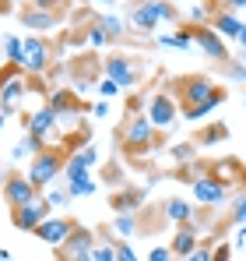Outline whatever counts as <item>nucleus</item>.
<instances>
[{
  "mask_svg": "<svg viewBox=\"0 0 246 261\" xmlns=\"http://www.w3.org/2000/svg\"><path fill=\"white\" fill-rule=\"evenodd\" d=\"M74 226H78V222H74V219H67V216H49L39 229L32 233V237H36V240H42L46 247H53V251H56V247H64V244L71 240Z\"/></svg>",
  "mask_w": 246,
  "mask_h": 261,
  "instance_id": "obj_7",
  "label": "nucleus"
},
{
  "mask_svg": "<svg viewBox=\"0 0 246 261\" xmlns=\"http://www.w3.org/2000/svg\"><path fill=\"white\" fill-rule=\"evenodd\" d=\"M91 113H95V117H109V99H99V102L91 106Z\"/></svg>",
  "mask_w": 246,
  "mask_h": 261,
  "instance_id": "obj_43",
  "label": "nucleus"
},
{
  "mask_svg": "<svg viewBox=\"0 0 246 261\" xmlns=\"http://www.w3.org/2000/svg\"><path fill=\"white\" fill-rule=\"evenodd\" d=\"M18 74H21V67H18V64H7V67H0V85H4V82H11V78H18Z\"/></svg>",
  "mask_w": 246,
  "mask_h": 261,
  "instance_id": "obj_41",
  "label": "nucleus"
},
{
  "mask_svg": "<svg viewBox=\"0 0 246 261\" xmlns=\"http://www.w3.org/2000/svg\"><path fill=\"white\" fill-rule=\"evenodd\" d=\"M95 244H99V237H95L88 226H74L71 240H67L64 247H56V261H78V258H84V254H91Z\"/></svg>",
  "mask_w": 246,
  "mask_h": 261,
  "instance_id": "obj_10",
  "label": "nucleus"
},
{
  "mask_svg": "<svg viewBox=\"0 0 246 261\" xmlns=\"http://www.w3.org/2000/svg\"><path fill=\"white\" fill-rule=\"evenodd\" d=\"M95 163H99V148H91V145H81L78 152H71V155H67V166H64V184L88 176V170H91Z\"/></svg>",
  "mask_w": 246,
  "mask_h": 261,
  "instance_id": "obj_13",
  "label": "nucleus"
},
{
  "mask_svg": "<svg viewBox=\"0 0 246 261\" xmlns=\"http://www.w3.org/2000/svg\"><path fill=\"white\" fill-rule=\"evenodd\" d=\"M0 261H11V251L7 247H0Z\"/></svg>",
  "mask_w": 246,
  "mask_h": 261,
  "instance_id": "obj_47",
  "label": "nucleus"
},
{
  "mask_svg": "<svg viewBox=\"0 0 246 261\" xmlns=\"http://www.w3.org/2000/svg\"><path fill=\"white\" fill-rule=\"evenodd\" d=\"M39 187L28 180L25 173H7L4 176V201L11 205V208H21V205H32V201H39Z\"/></svg>",
  "mask_w": 246,
  "mask_h": 261,
  "instance_id": "obj_6",
  "label": "nucleus"
},
{
  "mask_svg": "<svg viewBox=\"0 0 246 261\" xmlns=\"http://www.w3.org/2000/svg\"><path fill=\"white\" fill-rule=\"evenodd\" d=\"M120 141H123V152L137 155V152H148L159 141V130L148 120V113H141V117H130L127 120V127L120 130Z\"/></svg>",
  "mask_w": 246,
  "mask_h": 261,
  "instance_id": "obj_3",
  "label": "nucleus"
},
{
  "mask_svg": "<svg viewBox=\"0 0 246 261\" xmlns=\"http://www.w3.org/2000/svg\"><path fill=\"white\" fill-rule=\"evenodd\" d=\"M229 219H232L236 226H246V194H239V201L232 205V212H229Z\"/></svg>",
  "mask_w": 246,
  "mask_h": 261,
  "instance_id": "obj_37",
  "label": "nucleus"
},
{
  "mask_svg": "<svg viewBox=\"0 0 246 261\" xmlns=\"http://www.w3.org/2000/svg\"><path fill=\"white\" fill-rule=\"evenodd\" d=\"M49 60H53V46L46 43L42 36H25V57H21V71H25V74H32V78H39V74H46Z\"/></svg>",
  "mask_w": 246,
  "mask_h": 261,
  "instance_id": "obj_5",
  "label": "nucleus"
},
{
  "mask_svg": "<svg viewBox=\"0 0 246 261\" xmlns=\"http://www.w3.org/2000/svg\"><path fill=\"white\" fill-rule=\"evenodd\" d=\"M46 106H53L60 117H67V113H78V110H81V106H78V99H74V92H67V88H53Z\"/></svg>",
  "mask_w": 246,
  "mask_h": 261,
  "instance_id": "obj_23",
  "label": "nucleus"
},
{
  "mask_svg": "<svg viewBox=\"0 0 246 261\" xmlns=\"http://www.w3.org/2000/svg\"><path fill=\"white\" fill-rule=\"evenodd\" d=\"M67 155H71V148H42L39 155L28 159V173H25V176H28L39 191H49V187L64 176Z\"/></svg>",
  "mask_w": 246,
  "mask_h": 261,
  "instance_id": "obj_1",
  "label": "nucleus"
},
{
  "mask_svg": "<svg viewBox=\"0 0 246 261\" xmlns=\"http://www.w3.org/2000/svg\"><path fill=\"white\" fill-rule=\"evenodd\" d=\"M130 4H155V0H130Z\"/></svg>",
  "mask_w": 246,
  "mask_h": 261,
  "instance_id": "obj_50",
  "label": "nucleus"
},
{
  "mask_svg": "<svg viewBox=\"0 0 246 261\" xmlns=\"http://www.w3.org/2000/svg\"><path fill=\"white\" fill-rule=\"evenodd\" d=\"M21 124H25V130H28V134H36V138H42V141H46V138H49V130L60 124V113H56L53 106H39V110L25 113V120H21Z\"/></svg>",
  "mask_w": 246,
  "mask_h": 261,
  "instance_id": "obj_15",
  "label": "nucleus"
},
{
  "mask_svg": "<svg viewBox=\"0 0 246 261\" xmlns=\"http://www.w3.org/2000/svg\"><path fill=\"white\" fill-rule=\"evenodd\" d=\"M172 92H176V99L183 106H201V102H207L218 92V85L207 82L204 74H187V78H176L172 82Z\"/></svg>",
  "mask_w": 246,
  "mask_h": 261,
  "instance_id": "obj_4",
  "label": "nucleus"
},
{
  "mask_svg": "<svg viewBox=\"0 0 246 261\" xmlns=\"http://www.w3.org/2000/svg\"><path fill=\"white\" fill-rule=\"evenodd\" d=\"M84 43L88 46H95V49H102V46H113V36L99 25V21H91L88 29H84Z\"/></svg>",
  "mask_w": 246,
  "mask_h": 261,
  "instance_id": "obj_30",
  "label": "nucleus"
},
{
  "mask_svg": "<svg viewBox=\"0 0 246 261\" xmlns=\"http://www.w3.org/2000/svg\"><path fill=\"white\" fill-rule=\"evenodd\" d=\"M95 21H99V25H102V29H106V32L113 36V43H120L123 32H127V21H123L120 14H99Z\"/></svg>",
  "mask_w": 246,
  "mask_h": 261,
  "instance_id": "obj_29",
  "label": "nucleus"
},
{
  "mask_svg": "<svg viewBox=\"0 0 246 261\" xmlns=\"http://www.w3.org/2000/svg\"><path fill=\"white\" fill-rule=\"evenodd\" d=\"M99 95H102V99H113V95H120V85H116V82H109V78H106V82H102V85H99Z\"/></svg>",
  "mask_w": 246,
  "mask_h": 261,
  "instance_id": "obj_40",
  "label": "nucleus"
},
{
  "mask_svg": "<svg viewBox=\"0 0 246 261\" xmlns=\"http://www.w3.org/2000/svg\"><path fill=\"white\" fill-rule=\"evenodd\" d=\"M211 261H232V244H218L211 251Z\"/></svg>",
  "mask_w": 246,
  "mask_h": 261,
  "instance_id": "obj_39",
  "label": "nucleus"
},
{
  "mask_svg": "<svg viewBox=\"0 0 246 261\" xmlns=\"http://www.w3.org/2000/svg\"><path fill=\"white\" fill-rule=\"evenodd\" d=\"M176 117H179V106H176V99H172L169 92H155V95L148 99V120L155 124V130L172 127Z\"/></svg>",
  "mask_w": 246,
  "mask_h": 261,
  "instance_id": "obj_11",
  "label": "nucleus"
},
{
  "mask_svg": "<svg viewBox=\"0 0 246 261\" xmlns=\"http://www.w3.org/2000/svg\"><path fill=\"white\" fill-rule=\"evenodd\" d=\"M222 102H225V88H218V92H214L207 102H201V106H183L179 113H183V120H204L207 113H214Z\"/></svg>",
  "mask_w": 246,
  "mask_h": 261,
  "instance_id": "obj_22",
  "label": "nucleus"
},
{
  "mask_svg": "<svg viewBox=\"0 0 246 261\" xmlns=\"http://www.w3.org/2000/svg\"><path fill=\"white\" fill-rule=\"evenodd\" d=\"M25 92H28V82H25L21 74L11 78V82H4V85H0V113L11 117V113L18 110V102L25 99Z\"/></svg>",
  "mask_w": 246,
  "mask_h": 261,
  "instance_id": "obj_18",
  "label": "nucleus"
},
{
  "mask_svg": "<svg viewBox=\"0 0 246 261\" xmlns=\"http://www.w3.org/2000/svg\"><path fill=\"white\" fill-rule=\"evenodd\" d=\"M190 36H194V46H201L204 57L218 60V64H229V46H225V39H222L211 25H197V29H190Z\"/></svg>",
  "mask_w": 246,
  "mask_h": 261,
  "instance_id": "obj_12",
  "label": "nucleus"
},
{
  "mask_svg": "<svg viewBox=\"0 0 246 261\" xmlns=\"http://www.w3.org/2000/svg\"><path fill=\"white\" fill-rule=\"evenodd\" d=\"M201 247V233L187 222V226H179L176 233H172V244H169V251H172V258H187V254H194Z\"/></svg>",
  "mask_w": 246,
  "mask_h": 261,
  "instance_id": "obj_19",
  "label": "nucleus"
},
{
  "mask_svg": "<svg viewBox=\"0 0 246 261\" xmlns=\"http://www.w3.org/2000/svg\"><path fill=\"white\" fill-rule=\"evenodd\" d=\"M155 43H159V46H165V49H190V46H194V36H190V29H179V32L159 36Z\"/></svg>",
  "mask_w": 246,
  "mask_h": 261,
  "instance_id": "obj_26",
  "label": "nucleus"
},
{
  "mask_svg": "<svg viewBox=\"0 0 246 261\" xmlns=\"http://www.w3.org/2000/svg\"><path fill=\"white\" fill-rule=\"evenodd\" d=\"M109 233L120 237V240H130V237L137 233V216H116L113 226H109Z\"/></svg>",
  "mask_w": 246,
  "mask_h": 261,
  "instance_id": "obj_28",
  "label": "nucleus"
},
{
  "mask_svg": "<svg viewBox=\"0 0 246 261\" xmlns=\"http://www.w3.org/2000/svg\"><path fill=\"white\" fill-rule=\"evenodd\" d=\"M179 11L169 4V0H155V4H130L127 11V21L134 32H155L159 21H176Z\"/></svg>",
  "mask_w": 246,
  "mask_h": 261,
  "instance_id": "obj_2",
  "label": "nucleus"
},
{
  "mask_svg": "<svg viewBox=\"0 0 246 261\" xmlns=\"http://www.w3.org/2000/svg\"><path fill=\"white\" fill-rule=\"evenodd\" d=\"M60 18H64V14L46 11V7H21V11H18V21H21L25 29H32V32H49V29H56Z\"/></svg>",
  "mask_w": 246,
  "mask_h": 261,
  "instance_id": "obj_16",
  "label": "nucleus"
},
{
  "mask_svg": "<svg viewBox=\"0 0 246 261\" xmlns=\"http://www.w3.org/2000/svg\"><path fill=\"white\" fill-rule=\"evenodd\" d=\"M67 191H71V198H88V194H95V180H91V176L71 180V184H67Z\"/></svg>",
  "mask_w": 246,
  "mask_h": 261,
  "instance_id": "obj_33",
  "label": "nucleus"
},
{
  "mask_svg": "<svg viewBox=\"0 0 246 261\" xmlns=\"http://www.w3.org/2000/svg\"><path fill=\"white\" fill-rule=\"evenodd\" d=\"M91 258H95V261H116V237H113V233H109V237H102V240L95 244Z\"/></svg>",
  "mask_w": 246,
  "mask_h": 261,
  "instance_id": "obj_31",
  "label": "nucleus"
},
{
  "mask_svg": "<svg viewBox=\"0 0 246 261\" xmlns=\"http://www.w3.org/2000/svg\"><path fill=\"white\" fill-rule=\"evenodd\" d=\"M42 148H46V141L25 130V138H21V141H18L14 148H11V159H32V155H39Z\"/></svg>",
  "mask_w": 246,
  "mask_h": 261,
  "instance_id": "obj_25",
  "label": "nucleus"
},
{
  "mask_svg": "<svg viewBox=\"0 0 246 261\" xmlns=\"http://www.w3.org/2000/svg\"><path fill=\"white\" fill-rule=\"evenodd\" d=\"M183 261H211V251H204V247H197L194 254H187Z\"/></svg>",
  "mask_w": 246,
  "mask_h": 261,
  "instance_id": "obj_44",
  "label": "nucleus"
},
{
  "mask_svg": "<svg viewBox=\"0 0 246 261\" xmlns=\"http://www.w3.org/2000/svg\"><path fill=\"white\" fill-rule=\"evenodd\" d=\"M239 60H243V64H246V46H239Z\"/></svg>",
  "mask_w": 246,
  "mask_h": 261,
  "instance_id": "obj_48",
  "label": "nucleus"
},
{
  "mask_svg": "<svg viewBox=\"0 0 246 261\" xmlns=\"http://www.w3.org/2000/svg\"><path fill=\"white\" fill-rule=\"evenodd\" d=\"M4 57H7V64H18V67H21V57H25V36H4Z\"/></svg>",
  "mask_w": 246,
  "mask_h": 261,
  "instance_id": "obj_27",
  "label": "nucleus"
},
{
  "mask_svg": "<svg viewBox=\"0 0 246 261\" xmlns=\"http://www.w3.org/2000/svg\"><path fill=\"white\" fill-rule=\"evenodd\" d=\"M49 216H53V208H49L46 198L32 201V205H21V208H11V222H14V229H21V233H36Z\"/></svg>",
  "mask_w": 246,
  "mask_h": 261,
  "instance_id": "obj_8",
  "label": "nucleus"
},
{
  "mask_svg": "<svg viewBox=\"0 0 246 261\" xmlns=\"http://www.w3.org/2000/svg\"><path fill=\"white\" fill-rule=\"evenodd\" d=\"M42 198L49 201V208H64V205L71 201V191H67V187H49Z\"/></svg>",
  "mask_w": 246,
  "mask_h": 261,
  "instance_id": "obj_35",
  "label": "nucleus"
},
{
  "mask_svg": "<svg viewBox=\"0 0 246 261\" xmlns=\"http://www.w3.org/2000/svg\"><path fill=\"white\" fill-rule=\"evenodd\" d=\"M91 4H106V7H109V4H116V0H91Z\"/></svg>",
  "mask_w": 246,
  "mask_h": 261,
  "instance_id": "obj_49",
  "label": "nucleus"
},
{
  "mask_svg": "<svg viewBox=\"0 0 246 261\" xmlns=\"http://www.w3.org/2000/svg\"><path fill=\"white\" fill-rule=\"evenodd\" d=\"M194 155H197V145H190V141H179V145H172V159H176L179 166L194 163Z\"/></svg>",
  "mask_w": 246,
  "mask_h": 261,
  "instance_id": "obj_34",
  "label": "nucleus"
},
{
  "mask_svg": "<svg viewBox=\"0 0 246 261\" xmlns=\"http://www.w3.org/2000/svg\"><path fill=\"white\" fill-rule=\"evenodd\" d=\"M116 261H141V258L134 254V247L127 240H116Z\"/></svg>",
  "mask_w": 246,
  "mask_h": 261,
  "instance_id": "obj_38",
  "label": "nucleus"
},
{
  "mask_svg": "<svg viewBox=\"0 0 246 261\" xmlns=\"http://www.w3.org/2000/svg\"><path fill=\"white\" fill-rule=\"evenodd\" d=\"M229 138V124H211V127L201 130V145L211 148V145H218V141H225Z\"/></svg>",
  "mask_w": 246,
  "mask_h": 261,
  "instance_id": "obj_32",
  "label": "nucleus"
},
{
  "mask_svg": "<svg viewBox=\"0 0 246 261\" xmlns=\"http://www.w3.org/2000/svg\"><path fill=\"white\" fill-rule=\"evenodd\" d=\"M102 74L109 78V82H116L120 88H134L141 85V71H137V64L130 60V57H109V60H102Z\"/></svg>",
  "mask_w": 246,
  "mask_h": 261,
  "instance_id": "obj_9",
  "label": "nucleus"
},
{
  "mask_svg": "<svg viewBox=\"0 0 246 261\" xmlns=\"http://www.w3.org/2000/svg\"><path fill=\"white\" fill-rule=\"evenodd\" d=\"M222 74L229 82H246V64L243 60H229V64H222Z\"/></svg>",
  "mask_w": 246,
  "mask_h": 261,
  "instance_id": "obj_36",
  "label": "nucleus"
},
{
  "mask_svg": "<svg viewBox=\"0 0 246 261\" xmlns=\"http://www.w3.org/2000/svg\"><path fill=\"white\" fill-rule=\"evenodd\" d=\"M211 29H214L222 39H236V43H243V36H246V25L232 11H218V14L211 18Z\"/></svg>",
  "mask_w": 246,
  "mask_h": 261,
  "instance_id": "obj_20",
  "label": "nucleus"
},
{
  "mask_svg": "<svg viewBox=\"0 0 246 261\" xmlns=\"http://www.w3.org/2000/svg\"><path fill=\"white\" fill-rule=\"evenodd\" d=\"M162 216L169 222H176V226H187V222L197 219V208L190 201H183V198H169V201H162Z\"/></svg>",
  "mask_w": 246,
  "mask_h": 261,
  "instance_id": "obj_21",
  "label": "nucleus"
},
{
  "mask_svg": "<svg viewBox=\"0 0 246 261\" xmlns=\"http://www.w3.org/2000/svg\"><path fill=\"white\" fill-rule=\"evenodd\" d=\"M148 261H172V251H169V247H155V251L148 254Z\"/></svg>",
  "mask_w": 246,
  "mask_h": 261,
  "instance_id": "obj_42",
  "label": "nucleus"
},
{
  "mask_svg": "<svg viewBox=\"0 0 246 261\" xmlns=\"http://www.w3.org/2000/svg\"><path fill=\"white\" fill-rule=\"evenodd\" d=\"M222 4H225L229 11H239V7H246V0H222Z\"/></svg>",
  "mask_w": 246,
  "mask_h": 261,
  "instance_id": "obj_46",
  "label": "nucleus"
},
{
  "mask_svg": "<svg viewBox=\"0 0 246 261\" xmlns=\"http://www.w3.org/2000/svg\"><path fill=\"white\" fill-rule=\"evenodd\" d=\"M239 163L236 159H218V163H211L207 166V176H214L218 184H225V187H232V180H239Z\"/></svg>",
  "mask_w": 246,
  "mask_h": 261,
  "instance_id": "obj_24",
  "label": "nucleus"
},
{
  "mask_svg": "<svg viewBox=\"0 0 246 261\" xmlns=\"http://www.w3.org/2000/svg\"><path fill=\"white\" fill-rule=\"evenodd\" d=\"M190 187H194V201H197V205H204V208L222 205V201L229 198V187H225V184H218L214 176H207V173L201 176V180H194Z\"/></svg>",
  "mask_w": 246,
  "mask_h": 261,
  "instance_id": "obj_14",
  "label": "nucleus"
},
{
  "mask_svg": "<svg viewBox=\"0 0 246 261\" xmlns=\"http://www.w3.org/2000/svg\"><path fill=\"white\" fill-rule=\"evenodd\" d=\"M4 120H7V117H4V113H0V130H4Z\"/></svg>",
  "mask_w": 246,
  "mask_h": 261,
  "instance_id": "obj_51",
  "label": "nucleus"
},
{
  "mask_svg": "<svg viewBox=\"0 0 246 261\" xmlns=\"http://www.w3.org/2000/svg\"><path fill=\"white\" fill-rule=\"evenodd\" d=\"M246 244V226H239V229H236V244H232V247H243Z\"/></svg>",
  "mask_w": 246,
  "mask_h": 261,
  "instance_id": "obj_45",
  "label": "nucleus"
},
{
  "mask_svg": "<svg viewBox=\"0 0 246 261\" xmlns=\"http://www.w3.org/2000/svg\"><path fill=\"white\" fill-rule=\"evenodd\" d=\"M141 205H144V191H141V187H120V191H113V198H109L113 216H137Z\"/></svg>",
  "mask_w": 246,
  "mask_h": 261,
  "instance_id": "obj_17",
  "label": "nucleus"
}]
</instances>
